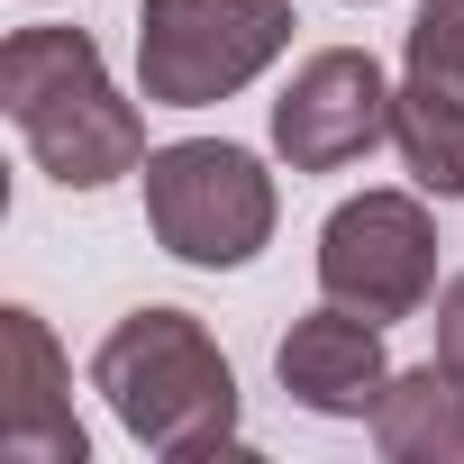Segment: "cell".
Wrapping results in <instances>:
<instances>
[{
    "label": "cell",
    "instance_id": "obj_2",
    "mask_svg": "<svg viewBox=\"0 0 464 464\" xmlns=\"http://www.w3.org/2000/svg\"><path fill=\"white\" fill-rule=\"evenodd\" d=\"M92 392L137 446L173 464L237 446V373L191 310H128L92 355Z\"/></svg>",
    "mask_w": 464,
    "mask_h": 464
},
{
    "label": "cell",
    "instance_id": "obj_8",
    "mask_svg": "<svg viewBox=\"0 0 464 464\" xmlns=\"http://www.w3.org/2000/svg\"><path fill=\"white\" fill-rule=\"evenodd\" d=\"M274 373H283V392H292L301 410H319V419H373V401H382V382H392L382 328H373L364 310H346V301L292 319V337L274 346Z\"/></svg>",
    "mask_w": 464,
    "mask_h": 464
},
{
    "label": "cell",
    "instance_id": "obj_9",
    "mask_svg": "<svg viewBox=\"0 0 464 464\" xmlns=\"http://www.w3.org/2000/svg\"><path fill=\"white\" fill-rule=\"evenodd\" d=\"M373 446L392 464H464V373L455 364H410L373 401Z\"/></svg>",
    "mask_w": 464,
    "mask_h": 464
},
{
    "label": "cell",
    "instance_id": "obj_6",
    "mask_svg": "<svg viewBox=\"0 0 464 464\" xmlns=\"http://www.w3.org/2000/svg\"><path fill=\"white\" fill-rule=\"evenodd\" d=\"M382 137H392V82L364 46H319L274 101V146L292 173H346Z\"/></svg>",
    "mask_w": 464,
    "mask_h": 464
},
{
    "label": "cell",
    "instance_id": "obj_10",
    "mask_svg": "<svg viewBox=\"0 0 464 464\" xmlns=\"http://www.w3.org/2000/svg\"><path fill=\"white\" fill-rule=\"evenodd\" d=\"M392 146H401V164H410L419 191L464 200V101H446L428 82H401L392 92Z\"/></svg>",
    "mask_w": 464,
    "mask_h": 464
},
{
    "label": "cell",
    "instance_id": "obj_11",
    "mask_svg": "<svg viewBox=\"0 0 464 464\" xmlns=\"http://www.w3.org/2000/svg\"><path fill=\"white\" fill-rule=\"evenodd\" d=\"M401 64H410V82L464 101V0H419V19L401 37Z\"/></svg>",
    "mask_w": 464,
    "mask_h": 464
},
{
    "label": "cell",
    "instance_id": "obj_3",
    "mask_svg": "<svg viewBox=\"0 0 464 464\" xmlns=\"http://www.w3.org/2000/svg\"><path fill=\"white\" fill-rule=\"evenodd\" d=\"M292 0H137V92L155 110H209L292 46Z\"/></svg>",
    "mask_w": 464,
    "mask_h": 464
},
{
    "label": "cell",
    "instance_id": "obj_12",
    "mask_svg": "<svg viewBox=\"0 0 464 464\" xmlns=\"http://www.w3.org/2000/svg\"><path fill=\"white\" fill-rule=\"evenodd\" d=\"M428 328H437V364H455V373H464V274L437 292V319H428Z\"/></svg>",
    "mask_w": 464,
    "mask_h": 464
},
{
    "label": "cell",
    "instance_id": "obj_7",
    "mask_svg": "<svg viewBox=\"0 0 464 464\" xmlns=\"http://www.w3.org/2000/svg\"><path fill=\"white\" fill-rule=\"evenodd\" d=\"M0 446L19 464H82L92 437L73 419V373L37 310H0Z\"/></svg>",
    "mask_w": 464,
    "mask_h": 464
},
{
    "label": "cell",
    "instance_id": "obj_4",
    "mask_svg": "<svg viewBox=\"0 0 464 464\" xmlns=\"http://www.w3.org/2000/svg\"><path fill=\"white\" fill-rule=\"evenodd\" d=\"M146 227H155L164 256H182L200 274L256 265L265 237H274V173L227 137L155 146L146 155Z\"/></svg>",
    "mask_w": 464,
    "mask_h": 464
},
{
    "label": "cell",
    "instance_id": "obj_1",
    "mask_svg": "<svg viewBox=\"0 0 464 464\" xmlns=\"http://www.w3.org/2000/svg\"><path fill=\"white\" fill-rule=\"evenodd\" d=\"M0 110L64 191H101L119 173H146V155H155L137 101H119V82L82 28H19L0 46Z\"/></svg>",
    "mask_w": 464,
    "mask_h": 464
},
{
    "label": "cell",
    "instance_id": "obj_5",
    "mask_svg": "<svg viewBox=\"0 0 464 464\" xmlns=\"http://www.w3.org/2000/svg\"><path fill=\"white\" fill-rule=\"evenodd\" d=\"M319 292L364 310L373 328L410 319L437 292V218L410 191H364V200L328 209V227H319Z\"/></svg>",
    "mask_w": 464,
    "mask_h": 464
}]
</instances>
